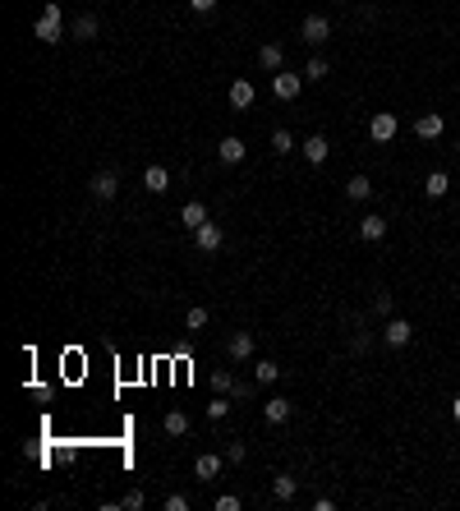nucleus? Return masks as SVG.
Returning <instances> with one entry per match:
<instances>
[{
  "label": "nucleus",
  "instance_id": "obj_28",
  "mask_svg": "<svg viewBox=\"0 0 460 511\" xmlns=\"http://www.w3.org/2000/svg\"><path fill=\"white\" fill-rule=\"evenodd\" d=\"M226 415H230V401H226V391H221V396L208 401V419H226Z\"/></svg>",
  "mask_w": 460,
  "mask_h": 511
},
{
  "label": "nucleus",
  "instance_id": "obj_25",
  "mask_svg": "<svg viewBox=\"0 0 460 511\" xmlns=\"http://www.w3.org/2000/svg\"><path fill=\"white\" fill-rule=\"evenodd\" d=\"M295 479H290V475H277V479H272V493H277L281 497V502H290V497H295Z\"/></svg>",
  "mask_w": 460,
  "mask_h": 511
},
{
  "label": "nucleus",
  "instance_id": "obj_19",
  "mask_svg": "<svg viewBox=\"0 0 460 511\" xmlns=\"http://www.w3.org/2000/svg\"><path fill=\"white\" fill-rule=\"evenodd\" d=\"M424 194H428V199H446V194H451V175H446V171H433V175L424 180Z\"/></svg>",
  "mask_w": 460,
  "mask_h": 511
},
{
  "label": "nucleus",
  "instance_id": "obj_30",
  "mask_svg": "<svg viewBox=\"0 0 460 511\" xmlns=\"http://www.w3.org/2000/svg\"><path fill=\"white\" fill-rule=\"evenodd\" d=\"M244 456H249V447H244V442H230V447H226V460H230V465H244Z\"/></svg>",
  "mask_w": 460,
  "mask_h": 511
},
{
  "label": "nucleus",
  "instance_id": "obj_15",
  "mask_svg": "<svg viewBox=\"0 0 460 511\" xmlns=\"http://www.w3.org/2000/svg\"><path fill=\"white\" fill-rule=\"evenodd\" d=\"M346 199L350 203H368L373 199V180H368V175H350L346 180Z\"/></svg>",
  "mask_w": 460,
  "mask_h": 511
},
{
  "label": "nucleus",
  "instance_id": "obj_38",
  "mask_svg": "<svg viewBox=\"0 0 460 511\" xmlns=\"http://www.w3.org/2000/svg\"><path fill=\"white\" fill-rule=\"evenodd\" d=\"M451 419H456V424H460V396L451 401Z\"/></svg>",
  "mask_w": 460,
  "mask_h": 511
},
{
  "label": "nucleus",
  "instance_id": "obj_14",
  "mask_svg": "<svg viewBox=\"0 0 460 511\" xmlns=\"http://www.w3.org/2000/svg\"><path fill=\"white\" fill-rule=\"evenodd\" d=\"M442 130H446V120H442L437 111H433V115H419V120H414V134H419L424 143H428V139H442Z\"/></svg>",
  "mask_w": 460,
  "mask_h": 511
},
{
  "label": "nucleus",
  "instance_id": "obj_2",
  "mask_svg": "<svg viewBox=\"0 0 460 511\" xmlns=\"http://www.w3.org/2000/svg\"><path fill=\"white\" fill-rule=\"evenodd\" d=\"M193 244H198V249H203V253H217V249H221V244H226V231H221V226H217V221H203V226H198V231H193Z\"/></svg>",
  "mask_w": 460,
  "mask_h": 511
},
{
  "label": "nucleus",
  "instance_id": "obj_16",
  "mask_svg": "<svg viewBox=\"0 0 460 511\" xmlns=\"http://www.w3.org/2000/svg\"><path fill=\"white\" fill-rule=\"evenodd\" d=\"M253 97H258V93H253L249 78H235V83H230V106H235V111H249Z\"/></svg>",
  "mask_w": 460,
  "mask_h": 511
},
{
  "label": "nucleus",
  "instance_id": "obj_9",
  "mask_svg": "<svg viewBox=\"0 0 460 511\" xmlns=\"http://www.w3.org/2000/svg\"><path fill=\"white\" fill-rule=\"evenodd\" d=\"M244 152H249V147H244L240 134H226V139L217 143V157H221L226 166H240V162H244Z\"/></svg>",
  "mask_w": 460,
  "mask_h": 511
},
{
  "label": "nucleus",
  "instance_id": "obj_13",
  "mask_svg": "<svg viewBox=\"0 0 460 511\" xmlns=\"http://www.w3.org/2000/svg\"><path fill=\"white\" fill-rule=\"evenodd\" d=\"M290 415H295V406H290L286 396H272L267 406H262V419H267V424H286Z\"/></svg>",
  "mask_w": 460,
  "mask_h": 511
},
{
  "label": "nucleus",
  "instance_id": "obj_34",
  "mask_svg": "<svg viewBox=\"0 0 460 511\" xmlns=\"http://www.w3.org/2000/svg\"><path fill=\"white\" fill-rule=\"evenodd\" d=\"M373 309L378 313H391V290H373Z\"/></svg>",
  "mask_w": 460,
  "mask_h": 511
},
{
  "label": "nucleus",
  "instance_id": "obj_37",
  "mask_svg": "<svg viewBox=\"0 0 460 511\" xmlns=\"http://www.w3.org/2000/svg\"><path fill=\"white\" fill-rule=\"evenodd\" d=\"M42 14H51V19H65V9H60V0H46V5H42Z\"/></svg>",
  "mask_w": 460,
  "mask_h": 511
},
{
  "label": "nucleus",
  "instance_id": "obj_32",
  "mask_svg": "<svg viewBox=\"0 0 460 511\" xmlns=\"http://www.w3.org/2000/svg\"><path fill=\"white\" fill-rule=\"evenodd\" d=\"M212 507H217V511H240L244 502H240V497H235V493H221V497H217V502H212Z\"/></svg>",
  "mask_w": 460,
  "mask_h": 511
},
{
  "label": "nucleus",
  "instance_id": "obj_22",
  "mask_svg": "<svg viewBox=\"0 0 460 511\" xmlns=\"http://www.w3.org/2000/svg\"><path fill=\"white\" fill-rule=\"evenodd\" d=\"M161 428H166L171 438H184V433H189V415H184V410H171V415L161 419Z\"/></svg>",
  "mask_w": 460,
  "mask_h": 511
},
{
  "label": "nucleus",
  "instance_id": "obj_1",
  "mask_svg": "<svg viewBox=\"0 0 460 511\" xmlns=\"http://www.w3.org/2000/svg\"><path fill=\"white\" fill-rule=\"evenodd\" d=\"M272 93H277L281 102H295V97L304 93V74H290V70H277V74H272Z\"/></svg>",
  "mask_w": 460,
  "mask_h": 511
},
{
  "label": "nucleus",
  "instance_id": "obj_8",
  "mask_svg": "<svg viewBox=\"0 0 460 511\" xmlns=\"http://www.w3.org/2000/svg\"><path fill=\"white\" fill-rule=\"evenodd\" d=\"M410 337H414V327H410L405 318H387V327H383V341L391 350H400V346H410Z\"/></svg>",
  "mask_w": 460,
  "mask_h": 511
},
{
  "label": "nucleus",
  "instance_id": "obj_12",
  "mask_svg": "<svg viewBox=\"0 0 460 511\" xmlns=\"http://www.w3.org/2000/svg\"><path fill=\"white\" fill-rule=\"evenodd\" d=\"M299 152H304V162L322 166V162L331 157V147H327V139H322V134H313V139H304V143H299Z\"/></svg>",
  "mask_w": 460,
  "mask_h": 511
},
{
  "label": "nucleus",
  "instance_id": "obj_20",
  "mask_svg": "<svg viewBox=\"0 0 460 511\" xmlns=\"http://www.w3.org/2000/svg\"><path fill=\"white\" fill-rule=\"evenodd\" d=\"M203 221H208V208H203V203H184L180 208V226L184 231H198Z\"/></svg>",
  "mask_w": 460,
  "mask_h": 511
},
{
  "label": "nucleus",
  "instance_id": "obj_36",
  "mask_svg": "<svg viewBox=\"0 0 460 511\" xmlns=\"http://www.w3.org/2000/svg\"><path fill=\"white\" fill-rule=\"evenodd\" d=\"M189 9H193V14H212V9H217V0H189Z\"/></svg>",
  "mask_w": 460,
  "mask_h": 511
},
{
  "label": "nucleus",
  "instance_id": "obj_29",
  "mask_svg": "<svg viewBox=\"0 0 460 511\" xmlns=\"http://www.w3.org/2000/svg\"><path fill=\"white\" fill-rule=\"evenodd\" d=\"M184 327H189V332H203V327H208V309H189V313H184Z\"/></svg>",
  "mask_w": 460,
  "mask_h": 511
},
{
  "label": "nucleus",
  "instance_id": "obj_10",
  "mask_svg": "<svg viewBox=\"0 0 460 511\" xmlns=\"http://www.w3.org/2000/svg\"><path fill=\"white\" fill-rule=\"evenodd\" d=\"M221 465H226V451H221V456H217V451H203V456L193 460V475H198V479H217Z\"/></svg>",
  "mask_w": 460,
  "mask_h": 511
},
{
  "label": "nucleus",
  "instance_id": "obj_26",
  "mask_svg": "<svg viewBox=\"0 0 460 511\" xmlns=\"http://www.w3.org/2000/svg\"><path fill=\"white\" fill-rule=\"evenodd\" d=\"M327 74H331V65L322 60V56H313V60L304 65V78H313V83H322V78H327Z\"/></svg>",
  "mask_w": 460,
  "mask_h": 511
},
{
  "label": "nucleus",
  "instance_id": "obj_35",
  "mask_svg": "<svg viewBox=\"0 0 460 511\" xmlns=\"http://www.w3.org/2000/svg\"><path fill=\"white\" fill-rule=\"evenodd\" d=\"M166 511H189V497H184V493H171V497H166Z\"/></svg>",
  "mask_w": 460,
  "mask_h": 511
},
{
  "label": "nucleus",
  "instance_id": "obj_17",
  "mask_svg": "<svg viewBox=\"0 0 460 511\" xmlns=\"http://www.w3.org/2000/svg\"><path fill=\"white\" fill-rule=\"evenodd\" d=\"M143 189L148 194H166L171 189V171H166V166H148V171H143Z\"/></svg>",
  "mask_w": 460,
  "mask_h": 511
},
{
  "label": "nucleus",
  "instance_id": "obj_18",
  "mask_svg": "<svg viewBox=\"0 0 460 511\" xmlns=\"http://www.w3.org/2000/svg\"><path fill=\"white\" fill-rule=\"evenodd\" d=\"M387 235V217H378V212H368L364 221H359V240H368V244H378Z\"/></svg>",
  "mask_w": 460,
  "mask_h": 511
},
{
  "label": "nucleus",
  "instance_id": "obj_31",
  "mask_svg": "<svg viewBox=\"0 0 460 511\" xmlns=\"http://www.w3.org/2000/svg\"><path fill=\"white\" fill-rule=\"evenodd\" d=\"M350 346H355V350H359V355H364V350H368V346H373V332H364V327H359V332H355V337H350Z\"/></svg>",
  "mask_w": 460,
  "mask_h": 511
},
{
  "label": "nucleus",
  "instance_id": "obj_27",
  "mask_svg": "<svg viewBox=\"0 0 460 511\" xmlns=\"http://www.w3.org/2000/svg\"><path fill=\"white\" fill-rule=\"evenodd\" d=\"M212 391H235V378H230V369H212Z\"/></svg>",
  "mask_w": 460,
  "mask_h": 511
},
{
  "label": "nucleus",
  "instance_id": "obj_24",
  "mask_svg": "<svg viewBox=\"0 0 460 511\" xmlns=\"http://www.w3.org/2000/svg\"><path fill=\"white\" fill-rule=\"evenodd\" d=\"M253 378H258V382H277L281 378V364H277V359H258V364H253Z\"/></svg>",
  "mask_w": 460,
  "mask_h": 511
},
{
  "label": "nucleus",
  "instance_id": "obj_23",
  "mask_svg": "<svg viewBox=\"0 0 460 511\" xmlns=\"http://www.w3.org/2000/svg\"><path fill=\"white\" fill-rule=\"evenodd\" d=\"M295 134H290V130H272V152H277V157H290V152H295Z\"/></svg>",
  "mask_w": 460,
  "mask_h": 511
},
{
  "label": "nucleus",
  "instance_id": "obj_11",
  "mask_svg": "<svg viewBox=\"0 0 460 511\" xmlns=\"http://www.w3.org/2000/svg\"><path fill=\"white\" fill-rule=\"evenodd\" d=\"M258 65H262V70H267V74L286 70V51H281L277 42H262V46H258Z\"/></svg>",
  "mask_w": 460,
  "mask_h": 511
},
{
  "label": "nucleus",
  "instance_id": "obj_5",
  "mask_svg": "<svg viewBox=\"0 0 460 511\" xmlns=\"http://www.w3.org/2000/svg\"><path fill=\"white\" fill-rule=\"evenodd\" d=\"M87 189H92V199L111 203L115 194H120V175H115V171H97V175H92V184H87Z\"/></svg>",
  "mask_w": 460,
  "mask_h": 511
},
{
  "label": "nucleus",
  "instance_id": "obj_6",
  "mask_svg": "<svg viewBox=\"0 0 460 511\" xmlns=\"http://www.w3.org/2000/svg\"><path fill=\"white\" fill-rule=\"evenodd\" d=\"M258 350V341H253V332H230V341H226V355L235 359V364H244V359Z\"/></svg>",
  "mask_w": 460,
  "mask_h": 511
},
{
  "label": "nucleus",
  "instance_id": "obj_33",
  "mask_svg": "<svg viewBox=\"0 0 460 511\" xmlns=\"http://www.w3.org/2000/svg\"><path fill=\"white\" fill-rule=\"evenodd\" d=\"M143 502H148V497H143L139 488H134V493H124V497H120V507H129V511H143Z\"/></svg>",
  "mask_w": 460,
  "mask_h": 511
},
{
  "label": "nucleus",
  "instance_id": "obj_3",
  "mask_svg": "<svg viewBox=\"0 0 460 511\" xmlns=\"http://www.w3.org/2000/svg\"><path fill=\"white\" fill-rule=\"evenodd\" d=\"M33 37H37V42H46V46L65 42V19H51V14H42V19L33 23Z\"/></svg>",
  "mask_w": 460,
  "mask_h": 511
},
{
  "label": "nucleus",
  "instance_id": "obj_39",
  "mask_svg": "<svg viewBox=\"0 0 460 511\" xmlns=\"http://www.w3.org/2000/svg\"><path fill=\"white\" fill-rule=\"evenodd\" d=\"M341 5H346V0H341Z\"/></svg>",
  "mask_w": 460,
  "mask_h": 511
},
{
  "label": "nucleus",
  "instance_id": "obj_4",
  "mask_svg": "<svg viewBox=\"0 0 460 511\" xmlns=\"http://www.w3.org/2000/svg\"><path fill=\"white\" fill-rule=\"evenodd\" d=\"M299 37H304L309 46H322V42H327V37H331V23H327V19H322V14H309L304 23H299Z\"/></svg>",
  "mask_w": 460,
  "mask_h": 511
},
{
  "label": "nucleus",
  "instance_id": "obj_7",
  "mask_svg": "<svg viewBox=\"0 0 460 511\" xmlns=\"http://www.w3.org/2000/svg\"><path fill=\"white\" fill-rule=\"evenodd\" d=\"M368 139H373V143H391V139H396V115L378 111L373 120H368Z\"/></svg>",
  "mask_w": 460,
  "mask_h": 511
},
{
  "label": "nucleus",
  "instance_id": "obj_21",
  "mask_svg": "<svg viewBox=\"0 0 460 511\" xmlns=\"http://www.w3.org/2000/svg\"><path fill=\"white\" fill-rule=\"evenodd\" d=\"M70 37H74V42H92V37H97V14H78L74 28H70Z\"/></svg>",
  "mask_w": 460,
  "mask_h": 511
}]
</instances>
